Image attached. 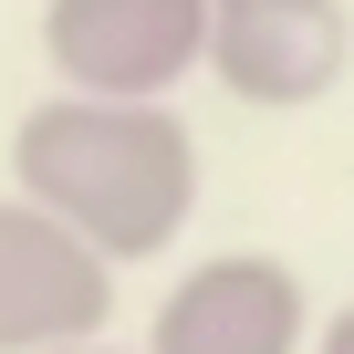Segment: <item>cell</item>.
I'll list each match as a JSON object with an SVG mask.
<instances>
[{
    "label": "cell",
    "instance_id": "4",
    "mask_svg": "<svg viewBox=\"0 0 354 354\" xmlns=\"http://www.w3.org/2000/svg\"><path fill=\"white\" fill-rule=\"evenodd\" d=\"M354 63V21L344 0H219L209 11V73L219 94L261 104V115H302L344 84Z\"/></svg>",
    "mask_w": 354,
    "mask_h": 354
},
{
    "label": "cell",
    "instance_id": "6",
    "mask_svg": "<svg viewBox=\"0 0 354 354\" xmlns=\"http://www.w3.org/2000/svg\"><path fill=\"white\" fill-rule=\"evenodd\" d=\"M313 354H354V302H344V313H333V323L313 333Z\"/></svg>",
    "mask_w": 354,
    "mask_h": 354
},
{
    "label": "cell",
    "instance_id": "7",
    "mask_svg": "<svg viewBox=\"0 0 354 354\" xmlns=\"http://www.w3.org/2000/svg\"><path fill=\"white\" fill-rule=\"evenodd\" d=\"M53 354H125V344H104V333H84V344H53Z\"/></svg>",
    "mask_w": 354,
    "mask_h": 354
},
{
    "label": "cell",
    "instance_id": "2",
    "mask_svg": "<svg viewBox=\"0 0 354 354\" xmlns=\"http://www.w3.org/2000/svg\"><path fill=\"white\" fill-rule=\"evenodd\" d=\"M115 323V250H94L63 209L0 198V354H53Z\"/></svg>",
    "mask_w": 354,
    "mask_h": 354
},
{
    "label": "cell",
    "instance_id": "5",
    "mask_svg": "<svg viewBox=\"0 0 354 354\" xmlns=\"http://www.w3.org/2000/svg\"><path fill=\"white\" fill-rule=\"evenodd\" d=\"M302 344H313V302L302 271L271 250H219L177 271L146 323V354H302Z\"/></svg>",
    "mask_w": 354,
    "mask_h": 354
},
{
    "label": "cell",
    "instance_id": "1",
    "mask_svg": "<svg viewBox=\"0 0 354 354\" xmlns=\"http://www.w3.org/2000/svg\"><path fill=\"white\" fill-rule=\"evenodd\" d=\"M11 177L21 198L63 209L94 250L156 261L198 209V136L167 94H42L11 125Z\"/></svg>",
    "mask_w": 354,
    "mask_h": 354
},
{
    "label": "cell",
    "instance_id": "3",
    "mask_svg": "<svg viewBox=\"0 0 354 354\" xmlns=\"http://www.w3.org/2000/svg\"><path fill=\"white\" fill-rule=\"evenodd\" d=\"M209 11L219 0H53L42 63L73 94H177L209 73Z\"/></svg>",
    "mask_w": 354,
    "mask_h": 354
}]
</instances>
